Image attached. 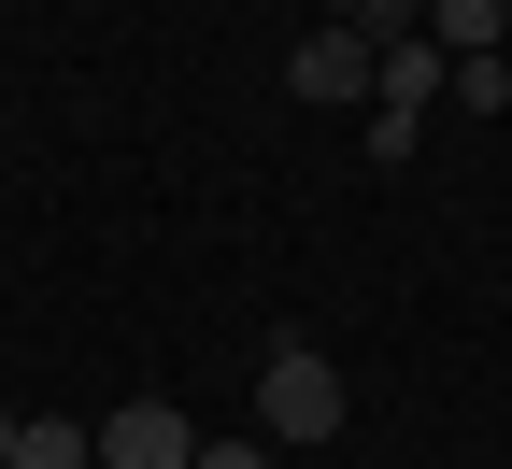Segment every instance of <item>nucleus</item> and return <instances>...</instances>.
Here are the masks:
<instances>
[{
    "label": "nucleus",
    "mask_w": 512,
    "mask_h": 469,
    "mask_svg": "<svg viewBox=\"0 0 512 469\" xmlns=\"http://www.w3.org/2000/svg\"><path fill=\"white\" fill-rule=\"evenodd\" d=\"M427 43L441 57H498V0H427Z\"/></svg>",
    "instance_id": "nucleus-6"
},
{
    "label": "nucleus",
    "mask_w": 512,
    "mask_h": 469,
    "mask_svg": "<svg viewBox=\"0 0 512 469\" xmlns=\"http://www.w3.org/2000/svg\"><path fill=\"white\" fill-rule=\"evenodd\" d=\"M328 15H356V0H328Z\"/></svg>",
    "instance_id": "nucleus-9"
},
{
    "label": "nucleus",
    "mask_w": 512,
    "mask_h": 469,
    "mask_svg": "<svg viewBox=\"0 0 512 469\" xmlns=\"http://www.w3.org/2000/svg\"><path fill=\"white\" fill-rule=\"evenodd\" d=\"M370 72H384V57H370V29H356V15L299 29V57H285V86H299V100H370Z\"/></svg>",
    "instance_id": "nucleus-2"
},
{
    "label": "nucleus",
    "mask_w": 512,
    "mask_h": 469,
    "mask_svg": "<svg viewBox=\"0 0 512 469\" xmlns=\"http://www.w3.org/2000/svg\"><path fill=\"white\" fill-rule=\"evenodd\" d=\"M256 427H271L285 455H313V441H342V370L313 356V342H271V356H256Z\"/></svg>",
    "instance_id": "nucleus-1"
},
{
    "label": "nucleus",
    "mask_w": 512,
    "mask_h": 469,
    "mask_svg": "<svg viewBox=\"0 0 512 469\" xmlns=\"http://www.w3.org/2000/svg\"><path fill=\"white\" fill-rule=\"evenodd\" d=\"M185 469H271V455H256V441H200V455H185Z\"/></svg>",
    "instance_id": "nucleus-7"
},
{
    "label": "nucleus",
    "mask_w": 512,
    "mask_h": 469,
    "mask_svg": "<svg viewBox=\"0 0 512 469\" xmlns=\"http://www.w3.org/2000/svg\"><path fill=\"white\" fill-rule=\"evenodd\" d=\"M15 469H100V427L86 413H15Z\"/></svg>",
    "instance_id": "nucleus-5"
},
{
    "label": "nucleus",
    "mask_w": 512,
    "mask_h": 469,
    "mask_svg": "<svg viewBox=\"0 0 512 469\" xmlns=\"http://www.w3.org/2000/svg\"><path fill=\"white\" fill-rule=\"evenodd\" d=\"M0 469H15V413H0Z\"/></svg>",
    "instance_id": "nucleus-8"
},
{
    "label": "nucleus",
    "mask_w": 512,
    "mask_h": 469,
    "mask_svg": "<svg viewBox=\"0 0 512 469\" xmlns=\"http://www.w3.org/2000/svg\"><path fill=\"white\" fill-rule=\"evenodd\" d=\"M200 455V427L171 413V398H128V413H100V469H185Z\"/></svg>",
    "instance_id": "nucleus-3"
},
{
    "label": "nucleus",
    "mask_w": 512,
    "mask_h": 469,
    "mask_svg": "<svg viewBox=\"0 0 512 469\" xmlns=\"http://www.w3.org/2000/svg\"><path fill=\"white\" fill-rule=\"evenodd\" d=\"M441 72H456V57H441L427 29H399V43H384V72H370V114H399V128H427V100H441Z\"/></svg>",
    "instance_id": "nucleus-4"
}]
</instances>
